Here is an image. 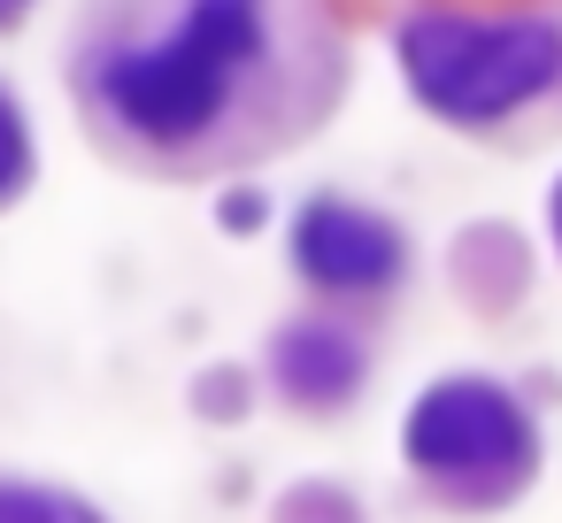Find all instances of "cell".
<instances>
[{"mask_svg": "<svg viewBox=\"0 0 562 523\" xmlns=\"http://www.w3.org/2000/svg\"><path fill=\"white\" fill-rule=\"evenodd\" d=\"M255 55H262V9L255 0H193L170 39L132 47L101 70V93L139 139L178 147V139H193L224 116L239 70Z\"/></svg>", "mask_w": 562, "mask_h": 523, "instance_id": "cell-1", "label": "cell"}, {"mask_svg": "<svg viewBox=\"0 0 562 523\" xmlns=\"http://www.w3.org/2000/svg\"><path fill=\"white\" fill-rule=\"evenodd\" d=\"M401 70L439 116L493 124V116L524 109L531 93H547V78L562 70V32L539 16H447V9H431L401 32Z\"/></svg>", "mask_w": 562, "mask_h": 523, "instance_id": "cell-2", "label": "cell"}, {"mask_svg": "<svg viewBox=\"0 0 562 523\" xmlns=\"http://www.w3.org/2000/svg\"><path fill=\"white\" fill-rule=\"evenodd\" d=\"M408 462L447 477V485L493 492V485H508L531 462V423H524V408L501 385L447 377V385H431L408 408Z\"/></svg>", "mask_w": 562, "mask_h": 523, "instance_id": "cell-3", "label": "cell"}, {"mask_svg": "<svg viewBox=\"0 0 562 523\" xmlns=\"http://www.w3.org/2000/svg\"><path fill=\"white\" fill-rule=\"evenodd\" d=\"M293 254L316 285H339V293H362V285H385L401 270V231L370 208H347V201H316L293 231Z\"/></svg>", "mask_w": 562, "mask_h": 523, "instance_id": "cell-4", "label": "cell"}, {"mask_svg": "<svg viewBox=\"0 0 562 523\" xmlns=\"http://www.w3.org/2000/svg\"><path fill=\"white\" fill-rule=\"evenodd\" d=\"M355 369H362L355 346H347L339 331H324V323H301V331L278 339V377H285L301 400H347Z\"/></svg>", "mask_w": 562, "mask_h": 523, "instance_id": "cell-5", "label": "cell"}, {"mask_svg": "<svg viewBox=\"0 0 562 523\" xmlns=\"http://www.w3.org/2000/svg\"><path fill=\"white\" fill-rule=\"evenodd\" d=\"M0 523H101V515L40 485H0Z\"/></svg>", "mask_w": 562, "mask_h": 523, "instance_id": "cell-6", "label": "cell"}, {"mask_svg": "<svg viewBox=\"0 0 562 523\" xmlns=\"http://www.w3.org/2000/svg\"><path fill=\"white\" fill-rule=\"evenodd\" d=\"M24 170H32V139H24L16 101L0 93V193H16V185H24Z\"/></svg>", "mask_w": 562, "mask_h": 523, "instance_id": "cell-7", "label": "cell"}, {"mask_svg": "<svg viewBox=\"0 0 562 523\" xmlns=\"http://www.w3.org/2000/svg\"><path fill=\"white\" fill-rule=\"evenodd\" d=\"M554 239H562V185H554Z\"/></svg>", "mask_w": 562, "mask_h": 523, "instance_id": "cell-8", "label": "cell"}, {"mask_svg": "<svg viewBox=\"0 0 562 523\" xmlns=\"http://www.w3.org/2000/svg\"><path fill=\"white\" fill-rule=\"evenodd\" d=\"M16 9H24V0H0V24H9V16H16Z\"/></svg>", "mask_w": 562, "mask_h": 523, "instance_id": "cell-9", "label": "cell"}]
</instances>
